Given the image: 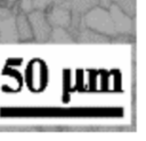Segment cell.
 Here are the masks:
<instances>
[{"label":"cell","instance_id":"8992f818","mask_svg":"<svg viewBox=\"0 0 146 141\" xmlns=\"http://www.w3.org/2000/svg\"><path fill=\"white\" fill-rule=\"evenodd\" d=\"M75 41L80 44H110L111 37L88 29L80 22L79 30L75 36Z\"/></svg>","mask_w":146,"mask_h":141},{"label":"cell","instance_id":"5b68a950","mask_svg":"<svg viewBox=\"0 0 146 141\" xmlns=\"http://www.w3.org/2000/svg\"><path fill=\"white\" fill-rule=\"evenodd\" d=\"M44 15L49 24L52 26H60L68 29L71 24V11L70 9L63 7L60 3L50 5L44 10Z\"/></svg>","mask_w":146,"mask_h":141},{"label":"cell","instance_id":"5bb4252c","mask_svg":"<svg viewBox=\"0 0 146 141\" xmlns=\"http://www.w3.org/2000/svg\"><path fill=\"white\" fill-rule=\"evenodd\" d=\"M17 6H18V11H22L24 14H29L34 9L32 0H17Z\"/></svg>","mask_w":146,"mask_h":141},{"label":"cell","instance_id":"277c9868","mask_svg":"<svg viewBox=\"0 0 146 141\" xmlns=\"http://www.w3.org/2000/svg\"><path fill=\"white\" fill-rule=\"evenodd\" d=\"M108 13L111 15L114 30L116 34H130L135 37V22L133 17L125 14L114 3L108 7Z\"/></svg>","mask_w":146,"mask_h":141},{"label":"cell","instance_id":"4fadbf2b","mask_svg":"<svg viewBox=\"0 0 146 141\" xmlns=\"http://www.w3.org/2000/svg\"><path fill=\"white\" fill-rule=\"evenodd\" d=\"M63 1L64 0H32L33 8L41 9V10H44L50 5H58V3H62Z\"/></svg>","mask_w":146,"mask_h":141},{"label":"cell","instance_id":"2e32d148","mask_svg":"<svg viewBox=\"0 0 146 141\" xmlns=\"http://www.w3.org/2000/svg\"><path fill=\"white\" fill-rule=\"evenodd\" d=\"M10 2H15V1H17V0H9Z\"/></svg>","mask_w":146,"mask_h":141},{"label":"cell","instance_id":"7c38bea8","mask_svg":"<svg viewBox=\"0 0 146 141\" xmlns=\"http://www.w3.org/2000/svg\"><path fill=\"white\" fill-rule=\"evenodd\" d=\"M112 3L117 6L121 10L128 14L131 17L136 15V0H111Z\"/></svg>","mask_w":146,"mask_h":141},{"label":"cell","instance_id":"52a82bcc","mask_svg":"<svg viewBox=\"0 0 146 141\" xmlns=\"http://www.w3.org/2000/svg\"><path fill=\"white\" fill-rule=\"evenodd\" d=\"M0 42H18L15 26V15L0 18Z\"/></svg>","mask_w":146,"mask_h":141},{"label":"cell","instance_id":"7a4b0ae2","mask_svg":"<svg viewBox=\"0 0 146 141\" xmlns=\"http://www.w3.org/2000/svg\"><path fill=\"white\" fill-rule=\"evenodd\" d=\"M25 79L31 91L33 92L42 91L48 81V71L44 62L39 58L31 61L26 68Z\"/></svg>","mask_w":146,"mask_h":141},{"label":"cell","instance_id":"8fae6325","mask_svg":"<svg viewBox=\"0 0 146 141\" xmlns=\"http://www.w3.org/2000/svg\"><path fill=\"white\" fill-rule=\"evenodd\" d=\"M18 13L17 1L10 2L9 0H0V18L16 15Z\"/></svg>","mask_w":146,"mask_h":141},{"label":"cell","instance_id":"9c48e42d","mask_svg":"<svg viewBox=\"0 0 146 141\" xmlns=\"http://www.w3.org/2000/svg\"><path fill=\"white\" fill-rule=\"evenodd\" d=\"M60 5L70 9L71 14H76L82 16L90 8L97 6L98 0H64Z\"/></svg>","mask_w":146,"mask_h":141},{"label":"cell","instance_id":"9a60e30c","mask_svg":"<svg viewBox=\"0 0 146 141\" xmlns=\"http://www.w3.org/2000/svg\"><path fill=\"white\" fill-rule=\"evenodd\" d=\"M135 38L133 36L130 34H116L113 38H111V42L114 44H129V42H133Z\"/></svg>","mask_w":146,"mask_h":141},{"label":"cell","instance_id":"30bf717a","mask_svg":"<svg viewBox=\"0 0 146 141\" xmlns=\"http://www.w3.org/2000/svg\"><path fill=\"white\" fill-rule=\"evenodd\" d=\"M51 44H73L75 42V39L70 33V31L65 28L60 26H52L48 41Z\"/></svg>","mask_w":146,"mask_h":141},{"label":"cell","instance_id":"6da1fadb","mask_svg":"<svg viewBox=\"0 0 146 141\" xmlns=\"http://www.w3.org/2000/svg\"><path fill=\"white\" fill-rule=\"evenodd\" d=\"M81 23L86 28L91 29L98 33L108 36L111 38L116 36L108 9L103 8L98 5L90 8L88 11H86L82 15Z\"/></svg>","mask_w":146,"mask_h":141},{"label":"cell","instance_id":"3957f363","mask_svg":"<svg viewBox=\"0 0 146 141\" xmlns=\"http://www.w3.org/2000/svg\"><path fill=\"white\" fill-rule=\"evenodd\" d=\"M26 16L32 29L33 40L36 42H47L51 31V25L47 21L44 11L41 9H33L26 14Z\"/></svg>","mask_w":146,"mask_h":141},{"label":"cell","instance_id":"ba28073f","mask_svg":"<svg viewBox=\"0 0 146 141\" xmlns=\"http://www.w3.org/2000/svg\"><path fill=\"white\" fill-rule=\"evenodd\" d=\"M15 26L16 32L18 37V41H32L33 40V33L30 25V22L27 19L26 14L18 11L15 15Z\"/></svg>","mask_w":146,"mask_h":141}]
</instances>
